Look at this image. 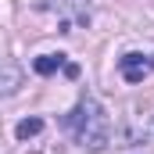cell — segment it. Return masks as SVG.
I'll return each mask as SVG.
<instances>
[{
	"label": "cell",
	"mask_w": 154,
	"mask_h": 154,
	"mask_svg": "<svg viewBox=\"0 0 154 154\" xmlns=\"http://www.w3.org/2000/svg\"><path fill=\"white\" fill-rule=\"evenodd\" d=\"M65 125L72 129V136H75L82 147H90V151H100V147H108V115H104V108L97 104V97H82L75 108L65 115Z\"/></svg>",
	"instance_id": "6da1fadb"
},
{
	"label": "cell",
	"mask_w": 154,
	"mask_h": 154,
	"mask_svg": "<svg viewBox=\"0 0 154 154\" xmlns=\"http://www.w3.org/2000/svg\"><path fill=\"white\" fill-rule=\"evenodd\" d=\"M118 68H122L125 82H140V79L154 68V61H147L143 54H125V57H118Z\"/></svg>",
	"instance_id": "7a4b0ae2"
},
{
	"label": "cell",
	"mask_w": 154,
	"mask_h": 154,
	"mask_svg": "<svg viewBox=\"0 0 154 154\" xmlns=\"http://www.w3.org/2000/svg\"><path fill=\"white\" fill-rule=\"evenodd\" d=\"M65 65V54H43V57H36V72L39 75H50V72H57Z\"/></svg>",
	"instance_id": "3957f363"
},
{
	"label": "cell",
	"mask_w": 154,
	"mask_h": 154,
	"mask_svg": "<svg viewBox=\"0 0 154 154\" xmlns=\"http://www.w3.org/2000/svg\"><path fill=\"white\" fill-rule=\"evenodd\" d=\"M39 129H43V122H39V118H25V122H18L14 136H18V140H29V136H36Z\"/></svg>",
	"instance_id": "277c9868"
}]
</instances>
